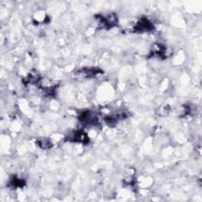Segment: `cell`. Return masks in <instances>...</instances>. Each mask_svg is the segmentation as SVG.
<instances>
[{
	"instance_id": "obj_2",
	"label": "cell",
	"mask_w": 202,
	"mask_h": 202,
	"mask_svg": "<svg viewBox=\"0 0 202 202\" xmlns=\"http://www.w3.org/2000/svg\"><path fill=\"white\" fill-rule=\"evenodd\" d=\"M39 146L43 148V149H46L47 147H49L50 145L49 140H47V139H43V140H39Z\"/></svg>"
},
{
	"instance_id": "obj_1",
	"label": "cell",
	"mask_w": 202,
	"mask_h": 202,
	"mask_svg": "<svg viewBox=\"0 0 202 202\" xmlns=\"http://www.w3.org/2000/svg\"><path fill=\"white\" fill-rule=\"evenodd\" d=\"M153 24L146 18L140 19L137 25L135 26V29L138 32L150 31L153 29Z\"/></svg>"
}]
</instances>
